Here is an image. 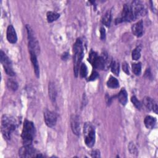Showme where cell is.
I'll list each match as a JSON object with an SVG mask.
<instances>
[{
  "label": "cell",
  "mask_w": 158,
  "mask_h": 158,
  "mask_svg": "<svg viewBox=\"0 0 158 158\" xmlns=\"http://www.w3.org/2000/svg\"><path fill=\"white\" fill-rule=\"evenodd\" d=\"M73 72L75 77L78 76L79 72V67L81 61L83 57V48L81 40L78 38L73 44Z\"/></svg>",
  "instance_id": "obj_1"
},
{
  "label": "cell",
  "mask_w": 158,
  "mask_h": 158,
  "mask_svg": "<svg viewBox=\"0 0 158 158\" xmlns=\"http://www.w3.org/2000/svg\"><path fill=\"white\" fill-rule=\"evenodd\" d=\"M88 61L95 69L102 70L106 69L110 65L111 62L109 61V57L106 54H102L101 56H98L96 52L91 51L89 55Z\"/></svg>",
  "instance_id": "obj_2"
},
{
  "label": "cell",
  "mask_w": 158,
  "mask_h": 158,
  "mask_svg": "<svg viewBox=\"0 0 158 158\" xmlns=\"http://www.w3.org/2000/svg\"><path fill=\"white\" fill-rule=\"evenodd\" d=\"M16 121L14 117L7 115H4L1 119V132L3 136L9 139L11 133L15 130Z\"/></svg>",
  "instance_id": "obj_3"
},
{
  "label": "cell",
  "mask_w": 158,
  "mask_h": 158,
  "mask_svg": "<svg viewBox=\"0 0 158 158\" xmlns=\"http://www.w3.org/2000/svg\"><path fill=\"white\" fill-rule=\"evenodd\" d=\"M35 135V127L33 122L25 120L22 132L23 145H31Z\"/></svg>",
  "instance_id": "obj_4"
},
{
  "label": "cell",
  "mask_w": 158,
  "mask_h": 158,
  "mask_svg": "<svg viewBox=\"0 0 158 158\" xmlns=\"http://www.w3.org/2000/svg\"><path fill=\"white\" fill-rule=\"evenodd\" d=\"M83 135L85 144L89 148L93 147L95 143L96 136L94 128L91 123L86 122L85 123L83 127Z\"/></svg>",
  "instance_id": "obj_5"
},
{
  "label": "cell",
  "mask_w": 158,
  "mask_h": 158,
  "mask_svg": "<svg viewBox=\"0 0 158 158\" xmlns=\"http://www.w3.org/2000/svg\"><path fill=\"white\" fill-rule=\"evenodd\" d=\"M26 28L27 30V35H28V46H29V50L30 51L34 52L36 55L39 54L40 48L39 46L38 41H37L35 35L34 34V32L30 26L27 25Z\"/></svg>",
  "instance_id": "obj_6"
},
{
  "label": "cell",
  "mask_w": 158,
  "mask_h": 158,
  "mask_svg": "<svg viewBox=\"0 0 158 158\" xmlns=\"http://www.w3.org/2000/svg\"><path fill=\"white\" fill-rule=\"evenodd\" d=\"M130 7L135 19L143 16L146 14V9L141 1H133L131 5H130Z\"/></svg>",
  "instance_id": "obj_7"
},
{
  "label": "cell",
  "mask_w": 158,
  "mask_h": 158,
  "mask_svg": "<svg viewBox=\"0 0 158 158\" xmlns=\"http://www.w3.org/2000/svg\"><path fill=\"white\" fill-rule=\"evenodd\" d=\"M135 20V19L133 15L130 5L125 4L123 6V10L121 14V16L118 19H116V23L123 22H131Z\"/></svg>",
  "instance_id": "obj_8"
},
{
  "label": "cell",
  "mask_w": 158,
  "mask_h": 158,
  "mask_svg": "<svg viewBox=\"0 0 158 158\" xmlns=\"http://www.w3.org/2000/svg\"><path fill=\"white\" fill-rule=\"evenodd\" d=\"M0 60L2 64L6 73L10 76H14L15 73L12 67V63L8 56L2 50L0 52Z\"/></svg>",
  "instance_id": "obj_9"
},
{
  "label": "cell",
  "mask_w": 158,
  "mask_h": 158,
  "mask_svg": "<svg viewBox=\"0 0 158 158\" xmlns=\"http://www.w3.org/2000/svg\"><path fill=\"white\" fill-rule=\"evenodd\" d=\"M35 150L33 148L32 145H23L19 149V154L21 157H36Z\"/></svg>",
  "instance_id": "obj_10"
},
{
  "label": "cell",
  "mask_w": 158,
  "mask_h": 158,
  "mask_svg": "<svg viewBox=\"0 0 158 158\" xmlns=\"http://www.w3.org/2000/svg\"><path fill=\"white\" fill-rule=\"evenodd\" d=\"M44 120L48 127H52L56 125L57 122L56 114L54 112L46 110L44 112Z\"/></svg>",
  "instance_id": "obj_11"
},
{
  "label": "cell",
  "mask_w": 158,
  "mask_h": 158,
  "mask_svg": "<svg viewBox=\"0 0 158 158\" xmlns=\"http://www.w3.org/2000/svg\"><path fill=\"white\" fill-rule=\"evenodd\" d=\"M70 126L73 133L78 136L80 133V120L77 115H72L70 117Z\"/></svg>",
  "instance_id": "obj_12"
},
{
  "label": "cell",
  "mask_w": 158,
  "mask_h": 158,
  "mask_svg": "<svg viewBox=\"0 0 158 158\" xmlns=\"http://www.w3.org/2000/svg\"><path fill=\"white\" fill-rule=\"evenodd\" d=\"M143 102L144 106L148 110H152L153 112H154L156 114H157V102L154 99H151L150 97L146 96L144 98Z\"/></svg>",
  "instance_id": "obj_13"
},
{
  "label": "cell",
  "mask_w": 158,
  "mask_h": 158,
  "mask_svg": "<svg viewBox=\"0 0 158 158\" xmlns=\"http://www.w3.org/2000/svg\"><path fill=\"white\" fill-rule=\"evenodd\" d=\"M7 41L12 43H15L17 40V36L15 30L12 25H9L7 28Z\"/></svg>",
  "instance_id": "obj_14"
},
{
  "label": "cell",
  "mask_w": 158,
  "mask_h": 158,
  "mask_svg": "<svg viewBox=\"0 0 158 158\" xmlns=\"http://www.w3.org/2000/svg\"><path fill=\"white\" fill-rule=\"evenodd\" d=\"M131 31L133 35L137 37H140L143 34V21L139 20L133 24L131 27Z\"/></svg>",
  "instance_id": "obj_15"
},
{
  "label": "cell",
  "mask_w": 158,
  "mask_h": 158,
  "mask_svg": "<svg viewBox=\"0 0 158 158\" xmlns=\"http://www.w3.org/2000/svg\"><path fill=\"white\" fill-rule=\"evenodd\" d=\"M30 54L31 61V63L33 64V69H34L35 74L36 76V77L38 78L40 77V68H39L38 62L37 57H36V54L34 52H32V51H30Z\"/></svg>",
  "instance_id": "obj_16"
},
{
  "label": "cell",
  "mask_w": 158,
  "mask_h": 158,
  "mask_svg": "<svg viewBox=\"0 0 158 158\" xmlns=\"http://www.w3.org/2000/svg\"><path fill=\"white\" fill-rule=\"evenodd\" d=\"M48 93H49V97L51 101L52 102H54L56 101L57 92H56L55 85H54V83H52V82L49 83Z\"/></svg>",
  "instance_id": "obj_17"
},
{
  "label": "cell",
  "mask_w": 158,
  "mask_h": 158,
  "mask_svg": "<svg viewBox=\"0 0 158 158\" xmlns=\"http://www.w3.org/2000/svg\"><path fill=\"white\" fill-rule=\"evenodd\" d=\"M156 122V120L154 117L148 115L146 116L144 120V123L147 128L152 129L154 127Z\"/></svg>",
  "instance_id": "obj_18"
},
{
  "label": "cell",
  "mask_w": 158,
  "mask_h": 158,
  "mask_svg": "<svg viewBox=\"0 0 158 158\" xmlns=\"http://www.w3.org/2000/svg\"><path fill=\"white\" fill-rule=\"evenodd\" d=\"M118 99L119 102L122 104V105H125L127 102V93L126 90L124 88H122L120 92L118 93L117 95Z\"/></svg>",
  "instance_id": "obj_19"
},
{
  "label": "cell",
  "mask_w": 158,
  "mask_h": 158,
  "mask_svg": "<svg viewBox=\"0 0 158 158\" xmlns=\"http://www.w3.org/2000/svg\"><path fill=\"white\" fill-rule=\"evenodd\" d=\"M46 17H47L48 22L49 23H51V22L56 20L60 17V14L56 12L49 11L47 12Z\"/></svg>",
  "instance_id": "obj_20"
},
{
  "label": "cell",
  "mask_w": 158,
  "mask_h": 158,
  "mask_svg": "<svg viewBox=\"0 0 158 158\" xmlns=\"http://www.w3.org/2000/svg\"><path fill=\"white\" fill-rule=\"evenodd\" d=\"M107 85L110 88H116L119 86V82L117 78L110 76L107 81Z\"/></svg>",
  "instance_id": "obj_21"
},
{
  "label": "cell",
  "mask_w": 158,
  "mask_h": 158,
  "mask_svg": "<svg viewBox=\"0 0 158 158\" xmlns=\"http://www.w3.org/2000/svg\"><path fill=\"white\" fill-rule=\"evenodd\" d=\"M111 22V12L110 10H108L102 18V23L107 27H109Z\"/></svg>",
  "instance_id": "obj_22"
},
{
  "label": "cell",
  "mask_w": 158,
  "mask_h": 158,
  "mask_svg": "<svg viewBox=\"0 0 158 158\" xmlns=\"http://www.w3.org/2000/svg\"><path fill=\"white\" fill-rule=\"evenodd\" d=\"M110 69L112 72L118 76L119 73V64L116 60H113L110 64Z\"/></svg>",
  "instance_id": "obj_23"
},
{
  "label": "cell",
  "mask_w": 158,
  "mask_h": 158,
  "mask_svg": "<svg viewBox=\"0 0 158 158\" xmlns=\"http://www.w3.org/2000/svg\"><path fill=\"white\" fill-rule=\"evenodd\" d=\"M141 48L140 46H137L133 49L131 53V57L133 60H137L139 59L141 56Z\"/></svg>",
  "instance_id": "obj_24"
},
{
  "label": "cell",
  "mask_w": 158,
  "mask_h": 158,
  "mask_svg": "<svg viewBox=\"0 0 158 158\" xmlns=\"http://www.w3.org/2000/svg\"><path fill=\"white\" fill-rule=\"evenodd\" d=\"M133 72L136 75H139L141 73V63H134L131 65Z\"/></svg>",
  "instance_id": "obj_25"
},
{
  "label": "cell",
  "mask_w": 158,
  "mask_h": 158,
  "mask_svg": "<svg viewBox=\"0 0 158 158\" xmlns=\"http://www.w3.org/2000/svg\"><path fill=\"white\" fill-rule=\"evenodd\" d=\"M7 86L9 89L15 91L18 88V84L15 81L12 79H9L7 81Z\"/></svg>",
  "instance_id": "obj_26"
},
{
  "label": "cell",
  "mask_w": 158,
  "mask_h": 158,
  "mask_svg": "<svg viewBox=\"0 0 158 158\" xmlns=\"http://www.w3.org/2000/svg\"><path fill=\"white\" fill-rule=\"evenodd\" d=\"M87 67L85 64H81L80 67V75L81 78H85L87 75Z\"/></svg>",
  "instance_id": "obj_27"
},
{
  "label": "cell",
  "mask_w": 158,
  "mask_h": 158,
  "mask_svg": "<svg viewBox=\"0 0 158 158\" xmlns=\"http://www.w3.org/2000/svg\"><path fill=\"white\" fill-rule=\"evenodd\" d=\"M131 102L133 104V105L135 106V107H136L138 109H140L141 108V102L138 100V99L136 98V96H133L131 98Z\"/></svg>",
  "instance_id": "obj_28"
},
{
  "label": "cell",
  "mask_w": 158,
  "mask_h": 158,
  "mask_svg": "<svg viewBox=\"0 0 158 158\" xmlns=\"http://www.w3.org/2000/svg\"><path fill=\"white\" fill-rule=\"evenodd\" d=\"M128 150L133 155H136L138 154L137 149L135 145L133 143H130L128 144Z\"/></svg>",
  "instance_id": "obj_29"
},
{
  "label": "cell",
  "mask_w": 158,
  "mask_h": 158,
  "mask_svg": "<svg viewBox=\"0 0 158 158\" xmlns=\"http://www.w3.org/2000/svg\"><path fill=\"white\" fill-rule=\"evenodd\" d=\"M122 69H123V70L127 74V75H129L130 74V72H129V67H128V65L127 62H123L122 64Z\"/></svg>",
  "instance_id": "obj_30"
},
{
  "label": "cell",
  "mask_w": 158,
  "mask_h": 158,
  "mask_svg": "<svg viewBox=\"0 0 158 158\" xmlns=\"http://www.w3.org/2000/svg\"><path fill=\"white\" fill-rule=\"evenodd\" d=\"M91 156L93 157H100V152L99 150H93L91 152Z\"/></svg>",
  "instance_id": "obj_31"
},
{
  "label": "cell",
  "mask_w": 158,
  "mask_h": 158,
  "mask_svg": "<svg viewBox=\"0 0 158 158\" xmlns=\"http://www.w3.org/2000/svg\"><path fill=\"white\" fill-rule=\"evenodd\" d=\"M98 77V73L96 71H94V72H93V73H91V76H90L89 78H88V80H89V81L94 80H96Z\"/></svg>",
  "instance_id": "obj_32"
},
{
  "label": "cell",
  "mask_w": 158,
  "mask_h": 158,
  "mask_svg": "<svg viewBox=\"0 0 158 158\" xmlns=\"http://www.w3.org/2000/svg\"><path fill=\"white\" fill-rule=\"evenodd\" d=\"M100 33H101V40H104L106 38V31H105V29L104 27H101Z\"/></svg>",
  "instance_id": "obj_33"
}]
</instances>
